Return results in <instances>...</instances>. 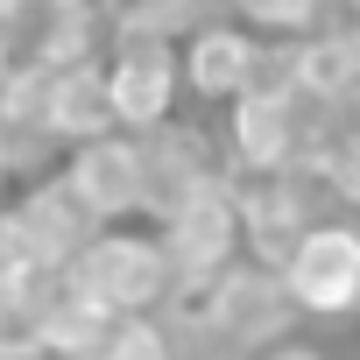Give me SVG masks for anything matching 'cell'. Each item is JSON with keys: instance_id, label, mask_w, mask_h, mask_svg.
<instances>
[{"instance_id": "obj_1", "label": "cell", "mask_w": 360, "mask_h": 360, "mask_svg": "<svg viewBox=\"0 0 360 360\" xmlns=\"http://www.w3.org/2000/svg\"><path fill=\"white\" fill-rule=\"evenodd\" d=\"M64 276H71V290H78L85 304H99V311H113V318H155V311L176 297V276H169V262H162L155 226L141 233L134 219H127V226H99V233L64 262Z\"/></svg>"}, {"instance_id": "obj_2", "label": "cell", "mask_w": 360, "mask_h": 360, "mask_svg": "<svg viewBox=\"0 0 360 360\" xmlns=\"http://www.w3.org/2000/svg\"><path fill=\"white\" fill-rule=\"evenodd\" d=\"M106 106H113V127L120 134H148L162 120H176L184 106V85H176V43L155 36V29H134V22H106Z\"/></svg>"}, {"instance_id": "obj_3", "label": "cell", "mask_w": 360, "mask_h": 360, "mask_svg": "<svg viewBox=\"0 0 360 360\" xmlns=\"http://www.w3.org/2000/svg\"><path fill=\"white\" fill-rule=\"evenodd\" d=\"M226 176V148L212 127L191 120H162L148 134H134V219L162 226L176 205H191L205 184Z\"/></svg>"}, {"instance_id": "obj_4", "label": "cell", "mask_w": 360, "mask_h": 360, "mask_svg": "<svg viewBox=\"0 0 360 360\" xmlns=\"http://www.w3.org/2000/svg\"><path fill=\"white\" fill-rule=\"evenodd\" d=\"M276 276L297 318H360V219L353 212L311 219L276 262Z\"/></svg>"}, {"instance_id": "obj_5", "label": "cell", "mask_w": 360, "mask_h": 360, "mask_svg": "<svg viewBox=\"0 0 360 360\" xmlns=\"http://www.w3.org/2000/svg\"><path fill=\"white\" fill-rule=\"evenodd\" d=\"M184 297H198V311L240 346V353H262V346H276V339H297V304H290V290H283V276L269 269V262H248V255H233L212 283H198V290H184Z\"/></svg>"}, {"instance_id": "obj_6", "label": "cell", "mask_w": 360, "mask_h": 360, "mask_svg": "<svg viewBox=\"0 0 360 360\" xmlns=\"http://www.w3.org/2000/svg\"><path fill=\"white\" fill-rule=\"evenodd\" d=\"M155 240H162V262H169V276H176V297L198 290V283H212V276L240 255V219H233L226 176L205 184L191 205H176V212L155 226Z\"/></svg>"}, {"instance_id": "obj_7", "label": "cell", "mask_w": 360, "mask_h": 360, "mask_svg": "<svg viewBox=\"0 0 360 360\" xmlns=\"http://www.w3.org/2000/svg\"><path fill=\"white\" fill-rule=\"evenodd\" d=\"M255 50H262V36L248 22H233V15H212L191 36H176V85H184V99L233 106L255 85Z\"/></svg>"}, {"instance_id": "obj_8", "label": "cell", "mask_w": 360, "mask_h": 360, "mask_svg": "<svg viewBox=\"0 0 360 360\" xmlns=\"http://www.w3.org/2000/svg\"><path fill=\"white\" fill-rule=\"evenodd\" d=\"M0 212H8L22 255L43 262V269H64V262L99 233V219L64 191V176H57V169H43V176H29V184H15V198L0 205Z\"/></svg>"}, {"instance_id": "obj_9", "label": "cell", "mask_w": 360, "mask_h": 360, "mask_svg": "<svg viewBox=\"0 0 360 360\" xmlns=\"http://www.w3.org/2000/svg\"><path fill=\"white\" fill-rule=\"evenodd\" d=\"M57 176L64 191L99 219V226H127L134 219V134L106 127V134H85L57 155Z\"/></svg>"}, {"instance_id": "obj_10", "label": "cell", "mask_w": 360, "mask_h": 360, "mask_svg": "<svg viewBox=\"0 0 360 360\" xmlns=\"http://www.w3.org/2000/svg\"><path fill=\"white\" fill-rule=\"evenodd\" d=\"M99 8L92 0H15V71H57L99 57Z\"/></svg>"}, {"instance_id": "obj_11", "label": "cell", "mask_w": 360, "mask_h": 360, "mask_svg": "<svg viewBox=\"0 0 360 360\" xmlns=\"http://www.w3.org/2000/svg\"><path fill=\"white\" fill-rule=\"evenodd\" d=\"M43 106H50V134L71 148L85 134H106L113 127V106H106V71L99 57H78V64H57L43 71Z\"/></svg>"}, {"instance_id": "obj_12", "label": "cell", "mask_w": 360, "mask_h": 360, "mask_svg": "<svg viewBox=\"0 0 360 360\" xmlns=\"http://www.w3.org/2000/svg\"><path fill=\"white\" fill-rule=\"evenodd\" d=\"M325 8L332 0H226V15L262 29V36H304V29H318Z\"/></svg>"}, {"instance_id": "obj_13", "label": "cell", "mask_w": 360, "mask_h": 360, "mask_svg": "<svg viewBox=\"0 0 360 360\" xmlns=\"http://www.w3.org/2000/svg\"><path fill=\"white\" fill-rule=\"evenodd\" d=\"M248 360H332L325 346H304V339H276V346H262V353H248Z\"/></svg>"}, {"instance_id": "obj_14", "label": "cell", "mask_w": 360, "mask_h": 360, "mask_svg": "<svg viewBox=\"0 0 360 360\" xmlns=\"http://www.w3.org/2000/svg\"><path fill=\"white\" fill-rule=\"evenodd\" d=\"M15 71V0H0V78Z\"/></svg>"}, {"instance_id": "obj_15", "label": "cell", "mask_w": 360, "mask_h": 360, "mask_svg": "<svg viewBox=\"0 0 360 360\" xmlns=\"http://www.w3.org/2000/svg\"><path fill=\"white\" fill-rule=\"evenodd\" d=\"M8 198H15V169L0 162V205H8Z\"/></svg>"}, {"instance_id": "obj_16", "label": "cell", "mask_w": 360, "mask_h": 360, "mask_svg": "<svg viewBox=\"0 0 360 360\" xmlns=\"http://www.w3.org/2000/svg\"><path fill=\"white\" fill-rule=\"evenodd\" d=\"M339 15H346V22H360V0H339Z\"/></svg>"}]
</instances>
